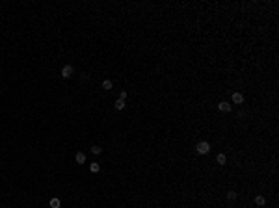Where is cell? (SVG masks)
Returning a JSON list of instances; mask_svg holds the SVG:
<instances>
[{
    "instance_id": "11",
    "label": "cell",
    "mask_w": 279,
    "mask_h": 208,
    "mask_svg": "<svg viewBox=\"0 0 279 208\" xmlns=\"http://www.w3.org/2000/svg\"><path fill=\"white\" fill-rule=\"evenodd\" d=\"M50 208H60V199H58V197L50 199Z\"/></svg>"
},
{
    "instance_id": "5",
    "label": "cell",
    "mask_w": 279,
    "mask_h": 208,
    "mask_svg": "<svg viewBox=\"0 0 279 208\" xmlns=\"http://www.w3.org/2000/svg\"><path fill=\"white\" fill-rule=\"evenodd\" d=\"M218 108H220L221 111H231V104H229V102H225V100H221V102L218 104Z\"/></svg>"
},
{
    "instance_id": "12",
    "label": "cell",
    "mask_w": 279,
    "mask_h": 208,
    "mask_svg": "<svg viewBox=\"0 0 279 208\" xmlns=\"http://www.w3.org/2000/svg\"><path fill=\"white\" fill-rule=\"evenodd\" d=\"M227 199H229V201H235V199H236V191H233V190L227 191Z\"/></svg>"
},
{
    "instance_id": "13",
    "label": "cell",
    "mask_w": 279,
    "mask_h": 208,
    "mask_svg": "<svg viewBox=\"0 0 279 208\" xmlns=\"http://www.w3.org/2000/svg\"><path fill=\"white\" fill-rule=\"evenodd\" d=\"M100 151H103V149H100L99 145H93V147H91V153H93V154H100Z\"/></svg>"
},
{
    "instance_id": "7",
    "label": "cell",
    "mask_w": 279,
    "mask_h": 208,
    "mask_svg": "<svg viewBox=\"0 0 279 208\" xmlns=\"http://www.w3.org/2000/svg\"><path fill=\"white\" fill-rule=\"evenodd\" d=\"M125 106H126V104H125V100L117 99V100H115V104H114V108H115V110H123Z\"/></svg>"
},
{
    "instance_id": "8",
    "label": "cell",
    "mask_w": 279,
    "mask_h": 208,
    "mask_svg": "<svg viewBox=\"0 0 279 208\" xmlns=\"http://www.w3.org/2000/svg\"><path fill=\"white\" fill-rule=\"evenodd\" d=\"M216 162H218L220 165H225V164H227V158H225V154H218V156H216Z\"/></svg>"
},
{
    "instance_id": "9",
    "label": "cell",
    "mask_w": 279,
    "mask_h": 208,
    "mask_svg": "<svg viewBox=\"0 0 279 208\" xmlns=\"http://www.w3.org/2000/svg\"><path fill=\"white\" fill-rule=\"evenodd\" d=\"M264 202H266V199H264L262 195H257V197H255V204H257V206H264Z\"/></svg>"
},
{
    "instance_id": "1",
    "label": "cell",
    "mask_w": 279,
    "mask_h": 208,
    "mask_svg": "<svg viewBox=\"0 0 279 208\" xmlns=\"http://www.w3.org/2000/svg\"><path fill=\"white\" fill-rule=\"evenodd\" d=\"M195 151L199 154H209L210 153V143H209V141H201V143L195 145Z\"/></svg>"
},
{
    "instance_id": "14",
    "label": "cell",
    "mask_w": 279,
    "mask_h": 208,
    "mask_svg": "<svg viewBox=\"0 0 279 208\" xmlns=\"http://www.w3.org/2000/svg\"><path fill=\"white\" fill-rule=\"evenodd\" d=\"M119 99H121V100L126 99V91H121V93H119Z\"/></svg>"
},
{
    "instance_id": "2",
    "label": "cell",
    "mask_w": 279,
    "mask_h": 208,
    "mask_svg": "<svg viewBox=\"0 0 279 208\" xmlns=\"http://www.w3.org/2000/svg\"><path fill=\"white\" fill-rule=\"evenodd\" d=\"M74 74V67L73 65H63V69H62V76L63 78H71Z\"/></svg>"
},
{
    "instance_id": "10",
    "label": "cell",
    "mask_w": 279,
    "mask_h": 208,
    "mask_svg": "<svg viewBox=\"0 0 279 208\" xmlns=\"http://www.w3.org/2000/svg\"><path fill=\"white\" fill-rule=\"evenodd\" d=\"M112 85H114V84H112V80H104V82H103V89L104 91H110Z\"/></svg>"
},
{
    "instance_id": "4",
    "label": "cell",
    "mask_w": 279,
    "mask_h": 208,
    "mask_svg": "<svg viewBox=\"0 0 279 208\" xmlns=\"http://www.w3.org/2000/svg\"><path fill=\"white\" fill-rule=\"evenodd\" d=\"M74 162H77L78 165L86 164V154H84V153H77V154H74Z\"/></svg>"
},
{
    "instance_id": "6",
    "label": "cell",
    "mask_w": 279,
    "mask_h": 208,
    "mask_svg": "<svg viewBox=\"0 0 279 208\" xmlns=\"http://www.w3.org/2000/svg\"><path fill=\"white\" fill-rule=\"evenodd\" d=\"M89 171H91V173H99V171H100V165L97 164V162H91V164H89Z\"/></svg>"
},
{
    "instance_id": "3",
    "label": "cell",
    "mask_w": 279,
    "mask_h": 208,
    "mask_svg": "<svg viewBox=\"0 0 279 208\" xmlns=\"http://www.w3.org/2000/svg\"><path fill=\"white\" fill-rule=\"evenodd\" d=\"M233 102H235V104H242V102H244V95L238 93V91H236V93H233Z\"/></svg>"
}]
</instances>
